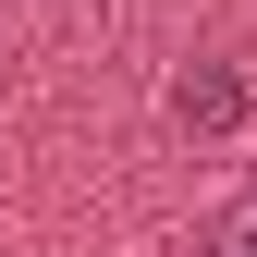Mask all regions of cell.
Masks as SVG:
<instances>
[{"mask_svg": "<svg viewBox=\"0 0 257 257\" xmlns=\"http://www.w3.org/2000/svg\"><path fill=\"white\" fill-rule=\"evenodd\" d=\"M172 110L196 122V135H233V122H245V86H233V74H184V86H172Z\"/></svg>", "mask_w": 257, "mask_h": 257, "instance_id": "cell-1", "label": "cell"}, {"mask_svg": "<svg viewBox=\"0 0 257 257\" xmlns=\"http://www.w3.org/2000/svg\"><path fill=\"white\" fill-rule=\"evenodd\" d=\"M220 257H257V233H233V245H220Z\"/></svg>", "mask_w": 257, "mask_h": 257, "instance_id": "cell-2", "label": "cell"}]
</instances>
